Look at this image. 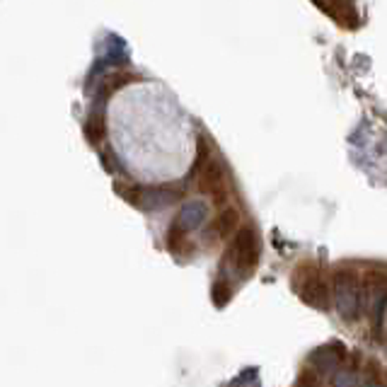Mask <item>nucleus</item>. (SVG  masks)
Wrapping results in <instances>:
<instances>
[{"instance_id":"1","label":"nucleus","mask_w":387,"mask_h":387,"mask_svg":"<svg viewBox=\"0 0 387 387\" xmlns=\"http://www.w3.org/2000/svg\"><path fill=\"white\" fill-rule=\"evenodd\" d=\"M262 257V239L257 235L254 228L244 225L239 228L235 235H232L230 244L225 247L223 262H220V272L230 267L232 274H237L239 281H247L252 274H254L257 264H259Z\"/></svg>"},{"instance_id":"4","label":"nucleus","mask_w":387,"mask_h":387,"mask_svg":"<svg viewBox=\"0 0 387 387\" xmlns=\"http://www.w3.org/2000/svg\"><path fill=\"white\" fill-rule=\"evenodd\" d=\"M201 192L216 196L218 204H223L228 199V175H225L223 162L216 158H208L204 165H201V182H199Z\"/></svg>"},{"instance_id":"6","label":"nucleus","mask_w":387,"mask_h":387,"mask_svg":"<svg viewBox=\"0 0 387 387\" xmlns=\"http://www.w3.org/2000/svg\"><path fill=\"white\" fill-rule=\"evenodd\" d=\"M237 211L235 208H225V211H220L216 220H213L211 225H208V230H206V237H211V239H218V237H230V235H235V232L239 230L237 228Z\"/></svg>"},{"instance_id":"9","label":"nucleus","mask_w":387,"mask_h":387,"mask_svg":"<svg viewBox=\"0 0 387 387\" xmlns=\"http://www.w3.org/2000/svg\"><path fill=\"white\" fill-rule=\"evenodd\" d=\"M85 136H88L90 143H100L104 138V119H102V112H92L85 121Z\"/></svg>"},{"instance_id":"10","label":"nucleus","mask_w":387,"mask_h":387,"mask_svg":"<svg viewBox=\"0 0 387 387\" xmlns=\"http://www.w3.org/2000/svg\"><path fill=\"white\" fill-rule=\"evenodd\" d=\"M211 298H213V303H216L218 308H225V305L230 303V298H232V286H230V281L225 279V276H220V279H216V284L211 286Z\"/></svg>"},{"instance_id":"5","label":"nucleus","mask_w":387,"mask_h":387,"mask_svg":"<svg viewBox=\"0 0 387 387\" xmlns=\"http://www.w3.org/2000/svg\"><path fill=\"white\" fill-rule=\"evenodd\" d=\"M206 218H208V206L204 204V201L194 199V201H189V204L182 206V211L177 213L175 223L180 225L184 232H194L206 223Z\"/></svg>"},{"instance_id":"3","label":"nucleus","mask_w":387,"mask_h":387,"mask_svg":"<svg viewBox=\"0 0 387 387\" xmlns=\"http://www.w3.org/2000/svg\"><path fill=\"white\" fill-rule=\"evenodd\" d=\"M293 286H296L298 296L303 303H308L310 308L327 312L331 305V286L324 281L322 267L310 262H300L296 267V276H293Z\"/></svg>"},{"instance_id":"7","label":"nucleus","mask_w":387,"mask_h":387,"mask_svg":"<svg viewBox=\"0 0 387 387\" xmlns=\"http://www.w3.org/2000/svg\"><path fill=\"white\" fill-rule=\"evenodd\" d=\"M180 199V194L175 192V189L170 187H155V189H143V196H140V208H153V211H158V208H165L170 206L172 201Z\"/></svg>"},{"instance_id":"8","label":"nucleus","mask_w":387,"mask_h":387,"mask_svg":"<svg viewBox=\"0 0 387 387\" xmlns=\"http://www.w3.org/2000/svg\"><path fill=\"white\" fill-rule=\"evenodd\" d=\"M189 232H184L180 225L172 220V225H170V230H167V249L172 252V254H184V252H189V249H194L192 244H189V239H187Z\"/></svg>"},{"instance_id":"2","label":"nucleus","mask_w":387,"mask_h":387,"mask_svg":"<svg viewBox=\"0 0 387 387\" xmlns=\"http://www.w3.org/2000/svg\"><path fill=\"white\" fill-rule=\"evenodd\" d=\"M331 293H334L336 310L344 322H358L361 308L366 300V286H361V276L354 267H339L331 279Z\"/></svg>"}]
</instances>
